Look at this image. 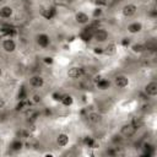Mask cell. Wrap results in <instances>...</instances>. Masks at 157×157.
<instances>
[{
  "label": "cell",
  "mask_w": 157,
  "mask_h": 157,
  "mask_svg": "<svg viewBox=\"0 0 157 157\" xmlns=\"http://www.w3.org/2000/svg\"><path fill=\"white\" fill-rule=\"evenodd\" d=\"M136 131H137V129L134 126V124L132 123H128V124H124L120 128V136L129 139V137H132L136 134Z\"/></svg>",
  "instance_id": "5"
},
{
  "label": "cell",
  "mask_w": 157,
  "mask_h": 157,
  "mask_svg": "<svg viewBox=\"0 0 157 157\" xmlns=\"http://www.w3.org/2000/svg\"><path fill=\"white\" fill-rule=\"evenodd\" d=\"M109 86H110V82L108 80H105V78H99L98 82H97V87L99 90H107Z\"/></svg>",
  "instance_id": "19"
},
{
  "label": "cell",
  "mask_w": 157,
  "mask_h": 157,
  "mask_svg": "<svg viewBox=\"0 0 157 157\" xmlns=\"http://www.w3.org/2000/svg\"><path fill=\"white\" fill-rule=\"evenodd\" d=\"M36 42L40 48H48L50 45V37L47 33H38L36 36Z\"/></svg>",
  "instance_id": "11"
},
{
  "label": "cell",
  "mask_w": 157,
  "mask_h": 157,
  "mask_svg": "<svg viewBox=\"0 0 157 157\" xmlns=\"http://www.w3.org/2000/svg\"><path fill=\"white\" fill-rule=\"evenodd\" d=\"M69 142H70V136H69L66 132H59V134L56 135L55 144H56L58 147L64 148V147H66V146L69 145Z\"/></svg>",
  "instance_id": "10"
},
{
  "label": "cell",
  "mask_w": 157,
  "mask_h": 157,
  "mask_svg": "<svg viewBox=\"0 0 157 157\" xmlns=\"http://www.w3.org/2000/svg\"><path fill=\"white\" fill-rule=\"evenodd\" d=\"M13 16V7L10 5H4L0 7V18L7 20Z\"/></svg>",
  "instance_id": "14"
},
{
  "label": "cell",
  "mask_w": 157,
  "mask_h": 157,
  "mask_svg": "<svg viewBox=\"0 0 157 157\" xmlns=\"http://www.w3.org/2000/svg\"><path fill=\"white\" fill-rule=\"evenodd\" d=\"M44 63H47V64H53V58H52V56H45V58H44Z\"/></svg>",
  "instance_id": "23"
},
{
  "label": "cell",
  "mask_w": 157,
  "mask_h": 157,
  "mask_svg": "<svg viewBox=\"0 0 157 157\" xmlns=\"http://www.w3.org/2000/svg\"><path fill=\"white\" fill-rule=\"evenodd\" d=\"M28 83L33 88H42L44 86V83H45V80H44V77L42 75H33V76L29 77Z\"/></svg>",
  "instance_id": "8"
},
{
  "label": "cell",
  "mask_w": 157,
  "mask_h": 157,
  "mask_svg": "<svg viewBox=\"0 0 157 157\" xmlns=\"http://www.w3.org/2000/svg\"><path fill=\"white\" fill-rule=\"evenodd\" d=\"M5 107H6V101L2 97H0V109H4Z\"/></svg>",
  "instance_id": "21"
},
{
  "label": "cell",
  "mask_w": 157,
  "mask_h": 157,
  "mask_svg": "<svg viewBox=\"0 0 157 157\" xmlns=\"http://www.w3.org/2000/svg\"><path fill=\"white\" fill-rule=\"evenodd\" d=\"M1 49H2L5 53H7V54H12V53H15L16 49H17V43H16V40H15L13 38H11V37L4 38V39L1 40Z\"/></svg>",
  "instance_id": "2"
},
{
  "label": "cell",
  "mask_w": 157,
  "mask_h": 157,
  "mask_svg": "<svg viewBox=\"0 0 157 157\" xmlns=\"http://www.w3.org/2000/svg\"><path fill=\"white\" fill-rule=\"evenodd\" d=\"M130 85V78L128 75L124 74H118L113 78V86L118 90H124Z\"/></svg>",
  "instance_id": "1"
},
{
  "label": "cell",
  "mask_w": 157,
  "mask_h": 157,
  "mask_svg": "<svg viewBox=\"0 0 157 157\" xmlns=\"http://www.w3.org/2000/svg\"><path fill=\"white\" fill-rule=\"evenodd\" d=\"M101 13H102V9H96L94 12H93V17H97V16H99Z\"/></svg>",
  "instance_id": "22"
},
{
  "label": "cell",
  "mask_w": 157,
  "mask_h": 157,
  "mask_svg": "<svg viewBox=\"0 0 157 157\" xmlns=\"http://www.w3.org/2000/svg\"><path fill=\"white\" fill-rule=\"evenodd\" d=\"M139 11V6L134 2H128L121 7V15L125 18H132Z\"/></svg>",
  "instance_id": "3"
},
{
  "label": "cell",
  "mask_w": 157,
  "mask_h": 157,
  "mask_svg": "<svg viewBox=\"0 0 157 157\" xmlns=\"http://www.w3.org/2000/svg\"><path fill=\"white\" fill-rule=\"evenodd\" d=\"M92 38L97 43H104V42H107L109 39V32L107 29H104V28H97L92 33Z\"/></svg>",
  "instance_id": "4"
},
{
  "label": "cell",
  "mask_w": 157,
  "mask_h": 157,
  "mask_svg": "<svg viewBox=\"0 0 157 157\" xmlns=\"http://www.w3.org/2000/svg\"><path fill=\"white\" fill-rule=\"evenodd\" d=\"M144 91H145V93H146L147 96H150V97H156V96H157V81L152 80V81H150L148 83H146L145 87H144Z\"/></svg>",
  "instance_id": "13"
},
{
  "label": "cell",
  "mask_w": 157,
  "mask_h": 157,
  "mask_svg": "<svg viewBox=\"0 0 157 157\" xmlns=\"http://www.w3.org/2000/svg\"><path fill=\"white\" fill-rule=\"evenodd\" d=\"M87 120H88V123L92 124V125H98V124L102 123L103 117H102V114H101L99 112L92 110V112H90V113L87 114Z\"/></svg>",
  "instance_id": "12"
},
{
  "label": "cell",
  "mask_w": 157,
  "mask_h": 157,
  "mask_svg": "<svg viewBox=\"0 0 157 157\" xmlns=\"http://www.w3.org/2000/svg\"><path fill=\"white\" fill-rule=\"evenodd\" d=\"M118 52V47L115 43H108L104 48H103V53L108 56H112V55H115Z\"/></svg>",
  "instance_id": "15"
},
{
  "label": "cell",
  "mask_w": 157,
  "mask_h": 157,
  "mask_svg": "<svg viewBox=\"0 0 157 157\" xmlns=\"http://www.w3.org/2000/svg\"><path fill=\"white\" fill-rule=\"evenodd\" d=\"M22 147H23V144H22V141L18 140V139L13 140V141L10 144V148H11L12 151H20Z\"/></svg>",
  "instance_id": "18"
},
{
  "label": "cell",
  "mask_w": 157,
  "mask_h": 157,
  "mask_svg": "<svg viewBox=\"0 0 157 157\" xmlns=\"http://www.w3.org/2000/svg\"><path fill=\"white\" fill-rule=\"evenodd\" d=\"M66 75L70 80H77L83 75V69L80 67V66H71V67L67 69Z\"/></svg>",
  "instance_id": "7"
},
{
  "label": "cell",
  "mask_w": 157,
  "mask_h": 157,
  "mask_svg": "<svg viewBox=\"0 0 157 157\" xmlns=\"http://www.w3.org/2000/svg\"><path fill=\"white\" fill-rule=\"evenodd\" d=\"M144 29V25L141 21H132L126 26V31L130 34H137Z\"/></svg>",
  "instance_id": "9"
},
{
  "label": "cell",
  "mask_w": 157,
  "mask_h": 157,
  "mask_svg": "<svg viewBox=\"0 0 157 157\" xmlns=\"http://www.w3.org/2000/svg\"><path fill=\"white\" fill-rule=\"evenodd\" d=\"M74 20L77 25L80 26H86L87 23H90L91 18H90V15L85 11H77L75 12V16H74Z\"/></svg>",
  "instance_id": "6"
},
{
  "label": "cell",
  "mask_w": 157,
  "mask_h": 157,
  "mask_svg": "<svg viewBox=\"0 0 157 157\" xmlns=\"http://www.w3.org/2000/svg\"><path fill=\"white\" fill-rule=\"evenodd\" d=\"M146 49H147L146 45H145V44H141V43H135V44L131 45V50H132L134 53H137V54L144 53Z\"/></svg>",
  "instance_id": "16"
},
{
  "label": "cell",
  "mask_w": 157,
  "mask_h": 157,
  "mask_svg": "<svg viewBox=\"0 0 157 157\" xmlns=\"http://www.w3.org/2000/svg\"><path fill=\"white\" fill-rule=\"evenodd\" d=\"M60 101H61V103H63L65 107H69V105H71V104H72L74 98H72V96H71V94H64V96H61Z\"/></svg>",
  "instance_id": "17"
},
{
  "label": "cell",
  "mask_w": 157,
  "mask_h": 157,
  "mask_svg": "<svg viewBox=\"0 0 157 157\" xmlns=\"http://www.w3.org/2000/svg\"><path fill=\"white\" fill-rule=\"evenodd\" d=\"M1 76H2V67L0 66V77H1Z\"/></svg>",
  "instance_id": "24"
},
{
  "label": "cell",
  "mask_w": 157,
  "mask_h": 157,
  "mask_svg": "<svg viewBox=\"0 0 157 157\" xmlns=\"http://www.w3.org/2000/svg\"><path fill=\"white\" fill-rule=\"evenodd\" d=\"M42 99H43V97H42V94H39V93H34V94H32L31 98H29L31 103H33V104H39V103L42 102Z\"/></svg>",
  "instance_id": "20"
}]
</instances>
